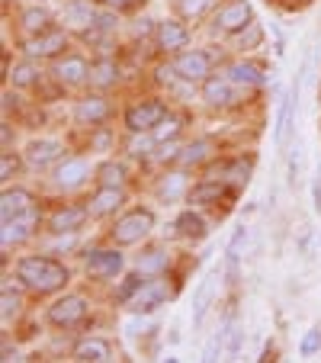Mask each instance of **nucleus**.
<instances>
[{"label": "nucleus", "instance_id": "nucleus-19", "mask_svg": "<svg viewBox=\"0 0 321 363\" xmlns=\"http://www.w3.org/2000/svg\"><path fill=\"white\" fill-rule=\"evenodd\" d=\"M203 100L209 106H228L235 100V84L225 77H205L203 81Z\"/></svg>", "mask_w": 321, "mask_h": 363}, {"label": "nucleus", "instance_id": "nucleus-15", "mask_svg": "<svg viewBox=\"0 0 321 363\" xmlns=\"http://www.w3.org/2000/svg\"><path fill=\"white\" fill-rule=\"evenodd\" d=\"M90 209H84V206H64V209H58L52 219H48V228L55 235H74L77 228L87 222Z\"/></svg>", "mask_w": 321, "mask_h": 363}, {"label": "nucleus", "instance_id": "nucleus-18", "mask_svg": "<svg viewBox=\"0 0 321 363\" xmlns=\"http://www.w3.org/2000/svg\"><path fill=\"white\" fill-rule=\"evenodd\" d=\"M247 238H251L247 225H238V228L232 232V238H228V247H225L228 283H238V264H241V254H244V247H247Z\"/></svg>", "mask_w": 321, "mask_h": 363}, {"label": "nucleus", "instance_id": "nucleus-10", "mask_svg": "<svg viewBox=\"0 0 321 363\" xmlns=\"http://www.w3.org/2000/svg\"><path fill=\"white\" fill-rule=\"evenodd\" d=\"M62 155H64L62 142H52V138H35V142L26 145V164L35 167V171L52 167L55 161H62Z\"/></svg>", "mask_w": 321, "mask_h": 363}, {"label": "nucleus", "instance_id": "nucleus-6", "mask_svg": "<svg viewBox=\"0 0 321 363\" xmlns=\"http://www.w3.org/2000/svg\"><path fill=\"white\" fill-rule=\"evenodd\" d=\"M125 267V257L116 251V247H100V251H90L87 257H84V270H87L90 277H116L123 274Z\"/></svg>", "mask_w": 321, "mask_h": 363}, {"label": "nucleus", "instance_id": "nucleus-48", "mask_svg": "<svg viewBox=\"0 0 321 363\" xmlns=\"http://www.w3.org/2000/svg\"><path fill=\"white\" fill-rule=\"evenodd\" d=\"M16 167H20V164H16V158L10 155V151H4V158H0V177L10 180L16 174Z\"/></svg>", "mask_w": 321, "mask_h": 363}, {"label": "nucleus", "instance_id": "nucleus-51", "mask_svg": "<svg viewBox=\"0 0 321 363\" xmlns=\"http://www.w3.org/2000/svg\"><path fill=\"white\" fill-rule=\"evenodd\" d=\"M106 7L116 10V13H129V10L142 7V0H106Z\"/></svg>", "mask_w": 321, "mask_h": 363}, {"label": "nucleus", "instance_id": "nucleus-13", "mask_svg": "<svg viewBox=\"0 0 321 363\" xmlns=\"http://www.w3.org/2000/svg\"><path fill=\"white\" fill-rule=\"evenodd\" d=\"M251 171H254V158H235V161H228V164L212 167L209 177L225 180V184H232V186H244L247 180H251Z\"/></svg>", "mask_w": 321, "mask_h": 363}, {"label": "nucleus", "instance_id": "nucleus-2", "mask_svg": "<svg viewBox=\"0 0 321 363\" xmlns=\"http://www.w3.org/2000/svg\"><path fill=\"white\" fill-rule=\"evenodd\" d=\"M151 228H154V216H151L148 209H132V213H125L123 219L113 225V241H116V245H138Z\"/></svg>", "mask_w": 321, "mask_h": 363}, {"label": "nucleus", "instance_id": "nucleus-25", "mask_svg": "<svg viewBox=\"0 0 321 363\" xmlns=\"http://www.w3.org/2000/svg\"><path fill=\"white\" fill-rule=\"evenodd\" d=\"M55 77L64 84V87H77L90 77V68L84 58H64V62L55 65Z\"/></svg>", "mask_w": 321, "mask_h": 363}, {"label": "nucleus", "instance_id": "nucleus-22", "mask_svg": "<svg viewBox=\"0 0 321 363\" xmlns=\"http://www.w3.org/2000/svg\"><path fill=\"white\" fill-rule=\"evenodd\" d=\"M212 293H215V274H205L199 280L196 293H193V328H199L205 322V312L212 306Z\"/></svg>", "mask_w": 321, "mask_h": 363}, {"label": "nucleus", "instance_id": "nucleus-12", "mask_svg": "<svg viewBox=\"0 0 321 363\" xmlns=\"http://www.w3.org/2000/svg\"><path fill=\"white\" fill-rule=\"evenodd\" d=\"M154 35H157V45L164 48V52H180V48L190 45V29H186L184 23H177V20L157 23Z\"/></svg>", "mask_w": 321, "mask_h": 363}, {"label": "nucleus", "instance_id": "nucleus-14", "mask_svg": "<svg viewBox=\"0 0 321 363\" xmlns=\"http://www.w3.org/2000/svg\"><path fill=\"white\" fill-rule=\"evenodd\" d=\"M87 177H90V164L84 158H64L62 164L55 167V184L62 186V190H74V186H81Z\"/></svg>", "mask_w": 321, "mask_h": 363}, {"label": "nucleus", "instance_id": "nucleus-27", "mask_svg": "<svg viewBox=\"0 0 321 363\" xmlns=\"http://www.w3.org/2000/svg\"><path fill=\"white\" fill-rule=\"evenodd\" d=\"M154 193L161 203H177V199L186 193V174L174 171V174H167V177H161L154 186Z\"/></svg>", "mask_w": 321, "mask_h": 363}, {"label": "nucleus", "instance_id": "nucleus-36", "mask_svg": "<svg viewBox=\"0 0 321 363\" xmlns=\"http://www.w3.org/2000/svg\"><path fill=\"white\" fill-rule=\"evenodd\" d=\"M10 81H13V87H33V84L39 81V71H35L33 62H20L10 71Z\"/></svg>", "mask_w": 321, "mask_h": 363}, {"label": "nucleus", "instance_id": "nucleus-52", "mask_svg": "<svg viewBox=\"0 0 321 363\" xmlns=\"http://www.w3.org/2000/svg\"><path fill=\"white\" fill-rule=\"evenodd\" d=\"M145 328H148V318H132V322L125 325V331H129L132 337H135V335H142Z\"/></svg>", "mask_w": 321, "mask_h": 363}, {"label": "nucleus", "instance_id": "nucleus-5", "mask_svg": "<svg viewBox=\"0 0 321 363\" xmlns=\"http://www.w3.org/2000/svg\"><path fill=\"white\" fill-rule=\"evenodd\" d=\"M171 299V289H167V280H161V277H154V280H145L142 286H138V293L132 296L125 306L132 308V312H154L157 306H164V302Z\"/></svg>", "mask_w": 321, "mask_h": 363}, {"label": "nucleus", "instance_id": "nucleus-16", "mask_svg": "<svg viewBox=\"0 0 321 363\" xmlns=\"http://www.w3.org/2000/svg\"><path fill=\"white\" fill-rule=\"evenodd\" d=\"M125 203V193L123 186H100V190L94 193V199H90V216H96V219H103V216H113L119 209V206Z\"/></svg>", "mask_w": 321, "mask_h": 363}, {"label": "nucleus", "instance_id": "nucleus-9", "mask_svg": "<svg viewBox=\"0 0 321 363\" xmlns=\"http://www.w3.org/2000/svg\"><path fill=\"white\" fill-rule=\"evenodd\" d=\"M174 68H177V77H184V81H190V84L205 81L212 71V58L205 55V52H199V48H193V52H180Z\"/></svg>", "mask_w": 321, "mask_h": 363}, {"label": "nucleus", "instance_id": "nucleus-37", "mask_svg": "<svg viewBox=\"0 0 321 363\" xmlns=\"http://www.w3.org/2000/svg\"><path fill=\"white\" fill-rule=\"evenodd\" d=\"M48 20H52V13H48L45 7H29L26 13H23V26H26L29 33H42V29L48 26Z\"/></svg>", "mask_w": 321, "mask_h": 363}, {"label": "nucleus", "instance_id": "nucleus-21", "mask_svg": "<svg viewBox=\"0 0 321 363\" xmlns=\"http://www.w3.org/2000/svg\"><path fill=\"white\" fill-rule=\"evenodd\" d=\"M225 74H228V81H232L235 87H260V84L266 81L264 68H257L254 62H235V65H228Z\"/></svg>", "mask_w": 321, "mask_h": 363}, {"label": "nucleus", "instance_id": "nucleus-40", "mask_svg": "<svg viewBox=\"0 0 321 363\" xmlns=\"http://www.w3.org/2000/svg\"><path fill=\"white\" fill-rule=\"evenodd\" d=\"M132 145H129V155H135V158H145V155H151V145L157 142L154 132H132Z\"/></svg>", "mask_w": 321, "mask_h": 363}, {"label": "nucleus", "instance_id": "nucleus-33", "mask_svg": "<svg viewBox=\"0 0 321 363\" xmlns=\"http://www.w3.org/2000/svg\"><path fill=\"white\" fill-rule=\"evenodd\" d=\"M116 77H119V68L110 58H103V62H96L94 68H90V81H94L96 87H110V84H116Z\"/></svg>", "mask_w": 321, "mask_h": 363}, {"label": "nucleus", "instance_id": "nucleus-31", "mask_svg": "<svg viewBox=\"0 0 321 363\" xmlns=\"http://www.w3.org/2000/svg\"><path fill=\"white\" fill-rule=\"evenodd\" d=\"M225 193V180H212L205 177L199 186H193L190 190V203H219V196Z\"/></svg>", "mask_w": 321, "mask_h": 363}, {"label": "nucleus", "instance_id": "nucleus-54", "mask_svg": "<svg viewBox=\"0 0 321 363\" xmlns=\"http://www.w3.org/2000/svg\"><path fill=\"white\" fill-rule=\"evenodd\" d=\"M4 360H7V363H10V360H20V357H16V350L10 347V344H4Z\"/></svg>", "mask_w": 321, "mask_h": 363}, {"label": "nucleus", "instance_id": "nucleus-47", "mask_svg": "<svg viewBox=\"0 0 321 363\" xmlns=\"http://www.w3.org/2000/svg\"><path fill=\"white\" fill-rule=\"evenodd\" d=\"M180 151H184V148H180V145L171 138V142H161V148H157V158H161V161H177Z\"/></svg>", "mask_w": 321, "mask_h": 363}, {"label": "nucleus", "instance_id": "nucleus-42", "mask_svg": "<svg viewBox=\"0 0 321 363\" xmlns=\"http://www.w3.org/2000/svg\"><path fill=\"white\" fill-rule=\"evenodd\" d=\"M180 132V119L177 116H164L161 123L154 125V138L157 142H171V138H177Z\"/></svg>", "mask_w": 321, "mask_h": 363}, {"label": "nucleus", "instance_id": "nucleus-46", "mask_svg": "<svg viewBox=\"0 0 321 363\" xmlns=\"http://www.w3.org/2000/svg\"><path fill=\"white\" fill-rule=\"evenodd\" d=\"M116 29V10H106V13H96V23H94V29H87V33H113Z\"/></svg>", "mask_w": 321, "mask_h": 363}, {"label": "nucleus", "instance_id": "nucleus-53", "mask_svg": "<svg viewBox=\"0 0 321 363\" xmlns=\"http://www.w3.org/2000/svg\"><path fill=\"white\" fill-rule=\"evenodd\" d=\"M0 138H4V148H10V138H13V135H10V125L7 123L0 125Z\"/></svg>", "mask_w": 321, "mask_h": 363}, {"label": "nucleus", "instance_id": "nucleus-32", "mask_svg": "<svg viewBox=\"0 0 321 363\" xmlns=\"http://www.w3.org/2000/svg\"><path fill=\"white\" fill-rule=\"evenodd\" d=\"M228 325L232 322H225V325H219V328L212 331V337L205 341V347H203V360H219L222 354H225V344H228Z\"/></svg>", "mask_w": 321, "mask_h": 363}, {"label": "nucleus", "instance_id": "nucleus-49", "mask_svg": "<svg viewBox=\"0 0 321 363\" xmlns=\"http://www.w3.org/2000/svg\"><path fill=\"white\" fill-rule=\"evenodd\" d=\"M299 251L305 257H315V232L312 228H302V238H299Z\"/></svg>", "mask_w": 321, "mask_h": 363}, {"label": "nucleus", "instance_id": "nucleus-7", "mask_svg": "<svg viewBox=\"0 0 321 363\" xmlns=\"http://www.w3.org/2000/svg\"><path fill=\"white\" fill-rule=\"evenodd\" d=\"M251 20H254L251 4H247V0H232V4L219 7V13H215V20H212V26H215V33H241Z\"/></svg>", "mask_w": 321, "mask_h": 363}, {"label": "nucleus", "instance_id": "nucleus-44", "mask_svg": "<svg viewBox=\"0 0 321 363\" xmlns=\"http://www.w3.org/2000/svg\"><path fill=\"white\" fill-rule=\"evenodd\" d=\"M142 277H138V274H132V277H125V283H123V286H119L116 289V299L119 302H129L132 299V296H135L138 293V286H142Z\"/></svg>", "mask_w": 321, "mask_h": 363}, {"label": "nucleus", "instance_id": "nucleus-8", "mask_svg": "<svg viewBox=\"0 0 321 363\" xmlns=\"http://www.w3.org/2000/svg\"><path fill=\"white\" fill-rule=\"evenodd\" d=\"M35 228H39V209H33V213H26V216L4 219V222H0V241H4V247L23 245L26 238H33Z\"/></svg>", "mask_w": 321, "mask_h": 363}, {"label": "nucleus", "instance_id": "nucleus-55", "mask_svg": "<svg viewBox=\"0 0 321 363\" xmlns=\"http://www.w3.org/2000/svg\"><path fill=\"white\" fill-rule=\"evenodd\" d=\"M13 103H16V96H13V94H4V113H7L10 106H13Z\"/></svg>", "mask_w": 321, "mask_h": 363}, {"label": "nucleus", "instance_id": "nucleus-23", "mask_svg": "<svg viewBox=\"0 0 321 363\" xmlns=\"http://www.w3.org/2000/svg\"><path fill=\"white\" fill-rule=\"evenodd\" d=\"M64 48V33H39L35 39L26 42V55L29 58H52Z\"/></svg>", "mask_w": 321, "mask_h": 363}, {"label": "nucleus", "instance_id": "nucleus-35", "mask_svg": "<svg viewBox=\"0 0 321 363\" xmlns=\"http://www.w3.org/2000/svg\"><path fill=\"white\" fill-rule=\"evenodd\" d=\"M20 308H23L20 293H13L10 286H4V293H0V315H4V322H10V318L20 315Z\"/></svg>", "mask_w": 321, "mask_h": 363}, {"label": "nucleus", "instance_id": "nucleus-17", "mask_svg": "<svg viewBox=\"0 0 321 363\" xmlns=\"http://www.w3.org/2000/svg\"><path fill=\"white\" fill-rule=\"evenodd\" d=\"M35 209L33 193L26 190H4L0 196V219H13V216H26Z\"/></svg>", "mask_w": 321, "mask_h": 363}, {"label": "nucleus", "instance_id": "nucleus-3", "mask_svg": "<svg viewBox=\"0 0 321 363\" xmlns=\"http://www.w3.org/2000/svg\"><path fill=\"white\" fill-rule=\"evenodd\" d=\"M167 116V106L157 100H145V103H135L125 110V125L129 132H154V125Z\"/></svg>", "mask_w": 321, "mask_h": 363}, {"label": "nucleus", "instance_id": "nucleus-29", "mask_svg": "<svg viewBox=\"0 0 321 363\" xmlns=\"http://www.w3.org/2000/svg\"><path fill=\"white\" fill-rule=\"evenodd\" d=\"M212 158V142L209 138H196V142H190L184 151H180V164L184 167H196V164H203V161H209Z\"/></svg>", "mask_w": 321, "mask_h": 363}, {"label": "nucleus", "instance_id": "nucleus-34", "mask_svg": "<svg viewBox=\"0 0 321 363\" xmlns=\"http://www.w3.org/2000/svg\"><path fill=\"white\" fill-rule=\"evenodd\" d=\"M96 180H100V186H123L125 167L116 164V161H106V164L96 167Z\"/></svg>", "mask_w": 321, "mask_h": 363}, {"label": "nucleus", "instance_id": "nucleus-30", "mask_svg": "<svg viewBox=\"0 0 321 363\" xmlns=\"http://www.w3.org/2000/svg\"><path fill=\"white\" fill-rule=\"evenodd\" d=\"M138 274H148V277H157L161 270L167 267V251H161V247H148L145 254H138L135 261Z\"/></svg>", "mask_w": 321, "mask_h": 363}, {"label": "nucleus", "instance_id": "nucleus-50", "mask_svg": "<svg viewBox=\"0 0 321 363\" xmlns=\"http://www.w3.org/2000/svg\"><path fill=\"white\" fill-rule=\"evenodd\" d=\"M312 203H315V213L321 216V161L315 167V180H312Z\"/></svg>", "mask_w": 321, "mask_h": 363}, {"label": "nucleus", "instance_id": "nucleus-38", "mask_svg": "<svg viewBox=\"0 0 321 363\" xmlns=\"http://www.w3.org/2000/svg\"><path fill=\"white\" fill-rule=\"evenodd\" d=\"M315 354H321V325H312L299 341V357H315Z\"/></svg>", "mask_w": 321, "mask_h": 363}, {"label": "nucleus", "instance_id": "nucleus-26", "mask_svg": "<svg viewBox=\"0 0 321 363\" xmlns=\"http://www.w3.org/2000/svg\"><path fill=\"white\" fill-rule=\"evenodd\" d=\"M74 360L81 363H106L113 360V350L106 341H100V337H87V341H81L74 347Z\"/></svg>", "mask_w": 321, "mask_h": 363}, {"label": "nucleus", "instance_id": "nucleus-39", "mask_svg": "<svg viewBox=\"0 0 321 363\" xmlns=\"http://www.w3.org/2000/svg\"><path fill=\"white\" fill-rule=\"evenodd\" d=\"M260 39H264V29H260V23H247L244 29H241V35H238V48L241 52H251V48H257L260 45Z\"/></svg>", "mask_w": 321, "mask_h": 363}, {"label": "nucleus", "instance_id": "nucleus-1", "mask_svg": "<svg viewBox=\"0 0 321 363\" xmlns=\"http://www.w3.org/2000/svg\"><path fill=\"white\" fill-rule=\"evenodd\" d=\"M16 277H20L29 289H35V293H55V289H62L64 283L71 280L64 264H58L55 257H39V254L23 257V261L16 264Z\"/></svg>", "mask_w": 321, "mask_h": 363}, {"label": "nucleus", "instance_id": "nucleus-4", "mask_svg": "<svg viewBox=\"0 0 321 363\" xmlns=\"http://www.w3.org/2000/svg\"><path fill=\"white\" fill-rule=\"evenodd\" d=\"M87 315V299L84 296H62L48 306V322L58 325V328H71V325L84 322Z\"/></svg>", "mask_w": 321, "mask_h": 363}, {"label": "nucleus", "instance_id": "nucleus-45", "mask_svg": "<svg viewBox=\"0 0 321 363\" xmlns=\"http://www.w3.org/2000/svg\"><path fill=\"white\" fill-rule=\"evenodd\" d=\"M215 0H180V13L184 16H203Z\"/></svg>", "mask_w": 321, "mask_h": 363}, {"label": "nucleus", "instance_id": "nucleus-43", "mask_svg": "<svg viewBox=\"0 0 321 363\" xmlns=\"http://www.w3.org/2000/svg\"><path fill=\"white\" fill-rule=\"evenodd\" d=\"M289 184L295 186V180H299V174H302V145L295 142L293 148H289Z\"/></svg>", "mask_w": 321, "mask_h": 363}, {"label": "nucleus", "instance_id": "nucleus-11", "mask_svg": "<svg viewBox=\"0 0 321 363\" xmlns=\"http://www.w3.org/2000/svg\"><path fill=\"white\" fill-rule=\"evenodd\" d=\"M295 100H299V87H293V94L283 96L280 113H276V129H274V145L276 148H286L289 135L295 129Z\"/></svg>", "mask_w": 321, "mask_h": 363}, {"label": "nucleus", "instance_id": "nucleus-24", "mask_svg": "<svg viewBox=\"0 0 321 363\" xmlns=\"http://www.w3.org/2000/svg\"><path fill=\"white\" fill-rule=\"evenodd\" d=\"M64 23H68L71 29L87 33V29H94V23H96V10L90 7V0H71L68 7H64Z\"/></svg>", "mask_w": 321, "mask_h": 363}, {"label": "nucleus", "instance_id": "nucleus-20", "mask_svg": "<svg viewBox=\"0 0 321 363\" xmlns=\"http://www.w3.org/2000/svg\"><path fill=\"white\" fill-rule=\"evenodd\" d=\"M106 116H110V103L103 96H87V100H81L74 106V119L81 125H100Z\"/></svg>", "mask_w": 321, "mask_h": 363}, {"label": "nucleus", "instance_id": "nucleus-41", "mask_svg": "<svg viewBox=\"0 0 321 363\" xmlns=\"http://www.w3.org/2000/svg\"><path fill=\"white\" fill-rule=\"evenodd\" d=\"M244 350V325L232 322L228 325V344H225V354L228 357H238Z\"/></svg>", "mask_w": 321, "mask_h": 363}, {"label": "nucleus", "instance_id": "nucleus-28", "mask_svg": "<svg viewBox=\"0 0 321 363\" xmlns=\"http://www.w3.org/2000/svg\"><path fill=\"white\" fill-rule=\"evenodd\" d=\"M174 228H177V235H184V238H205V232H209V225H205V219L199 213H193V209H184V213L177 216V222H174Z\"/></svg>", "mask_w": 321, "mask_h": 363}]
</instances>
